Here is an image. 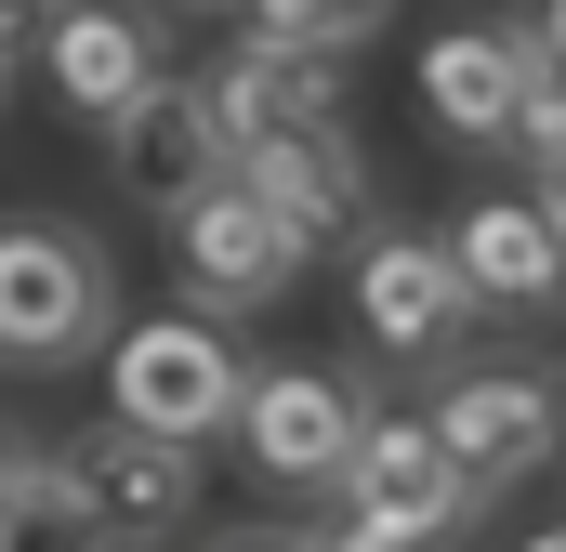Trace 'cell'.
I'll use <instances>...</instances> for the list:
<instances>
[{
	"label": "cell",
	"instance_id": "30bf717a",
	"mask_svg": "<svg viewBox=\"0 0 566 552\" xmlns=\"http://www.w3.org/2000/svg\"><path fill=\"white\" fill-rule=\"evenodd\" d=\"M434 447H448L474 487H527V474L554 460V382H527V369H461V382L434 395Z\"/></svg>",
	"mask_w": 566,
	"mask_h": 552
},
{
	"label": "cell",
	"instance_id": "e0dca14e",
	"mask_svg": "<svg viewBox=\"0 0 566 552\" xmlns=\"http://www.w3.org/2000/svg\"><path fill=\"white\" fill-rule=\"evenodd\" d=\"M316 552H448V540H422V527H396V513H369V500H343V513L316 527Z\"/></svg>",
	"mask_w": 566,
	"mask_h": 552
},
{
	"label": "cell",
	"instance_id": "5b68a950",
	"mask_svg": "<svg viewBox=\"0 0 566 552\" xmlns=\"http://www.w3.org/2000/svg\"><path fill=\"white\" fill-rule=\"evenodd\" d=\"M171 237H185V289H198L185 316H264L290 276H303V237H290L238 171H224V184H198V198L171 211Z\"/></svg>",
	"mask_w": 566,
	"mask_h": 552
},
{
	"label": "cell",
	"instance_id": "8fae6325",
	"mask_svg": "<svg viewBox=\"0 0 566 552\" xmlns=\"http://www.w3.org/2000/svg\"><path fill=\"white\" fill-rule=\"evenodd\" d=\"M211 132H224V171L251 158V145H277V132H316V119H343V66L329 53H277V40H238L211 79Z\"/></svg>",
	"mask_w": 566,
	"mask_h": 552
},
{
	"label": "cell",
	"instance_id": "ffe728a7",
	"mask_svg": "<svg viewBox=\"0 0 566 552\" xmlns=\"http://www.w3.org/2000/svg\"><path fill=\"white\" fill-rule=\"evenodd\" d=\"M541 40H554V66H566V0H554V13H541Z\"/></svg>",
	"mask_w": 566,
	"mask_h": 552
},
{
	"label": "cell",
	"instance_id": "3957f363",
	"mask_svg": "<svg viewBox=\"0 0 566 552\" xmlns=\"http://www.w3.org/2000/svg\"><path fill=\"white\" fill-rule=\"evenodd\" d=\"M356 421H369V395H356V369H251L238 382V447H251V474L264 487H343V460H356Z\"/></svg>",
	"mask_w": 566,
	"mask_h": 552
},
{
	"label": "cell",
	"instance_id": "6da1fadb",
	"mask_svg": "<svg viewBox=\"0 0 566 552\" xmlns=\"http://www.w3.org/2000/svg\"><path fill=\"white\" fill-rule=\"evenodd\" d=\"M238 342H224V316H145L119 329V355H106V421H133L158 447H211L224 421H238Z\"/></svg>",
	"mask_w": 566,
	"mask_h": 552
},
{
	"label": "cell",
	"instance_id": "9c48e42d",
	"mask_svg": "<svg viewBox=\"0 0 566 552\" xmlns=\"http://www.w3.org/2000/svg\"><path fill=\"white\" fill-rule=\"evenodd\" d=\"M106 158H119V184H133V211H185L198 184H224V132H211V93L198 79H145L133 106L106 119Z\"/></svg>",
	"mask_w": 566,
	"mask_h": 552
},
{
	"label": "cell",
	"instance_id": "603a6c76",
	"mask_svg": "<svg viewBox=\"0 0 566 552\" xmlns=\"http://www.w3.org/2000/svg\"><path fill=\"white\" fill-rule=\"evenodd\" d=\"M554 447H566V382H554Z\"/></svg>",
	"mask_w": 566,
	"mask_h": 552
},
{
	"label": "cell",
	"instance_id": "cb8c5ba5",
	"mask_svg": "<svg viewBox=\"0 0 566 552\" xmlns=\"http://www.w3.org/2000/svg\"><path fill=\"white\" fill-rule=\"evenodd\" d=\"M0 487H13V447H0Z\"/></svg>",
	"mask_w": 566,
	"mask_h": 552
},
{
	"label": "cell",
	"instance_id": "5bb4252c",
	"mask_svg": "<svg viewBox=\"0 0 566 552\" xmlns=\"http://www.w3.org/2000/svg\"><path fill=\"white\" fill-rule=\"evenodd\" d=\"M343 500H369V513H396V527H422V540H461L488 487H474V474L434 447V421H356Z\"/></svg>",
	"mask_w": 566,
	"mask_h": 552
},
{
	"label": "cell",
	"instance_id": "d6986e66",
	"mask_svg": "<svg viewBox=\"0 0 566 552\" xmlns=\"http://www.w3.org/2000/svg\"><path fill=\"white\" fill-rule=\"evenodd\" d=\"M541 211H554V224H566V145H554V158H541Z\"/></svg>",
	"mask_w": 566,
	"mask_h": 552
},
{
	"label": "cell",
	"instance_id": "52a82bcc",
	"mask_svg": "<svg viewBox=\"0 0 566 552\" xmlns=\"http://www.w3.org/2000/svg\"><path fill=\"white\" fill-rule=\"evenodd\" d=\"M356 329L382 342V355H448L461 329H474V289L448 264V237H382L369 224V251H356Z\"/></svg>",
	"mask_w": 566,
	"mask_h": 552
},
{
	"label": "cell",
	"instance_id": "8992f818",
	"mask_svg": "<svg viewBox=\"0 0 566 552\" xmlns=\"http://www.w3.org/2000/svg\"><path fill=\"white\" fill-rule=\"evenodd\" d=\"M53 460H66V487L93 500L106 552L185 540V513H198V447H158V434H133V421H93V434L53 447Z\"/></svg>",
	"mask_w": 566,
	"mask_h": 552
},
{
	"label": "cell",
	"instance_id": "2e32d148",
	"mask_svg": "<svg viewBox=\"0 0 566 552\" xmlns=\"http://www.w3.org/2000/svg\"><path fill=\"white\" fill-rule=\"evenodd\" d=\"M238 13H251V40H277V53H356V40L396 26V0H238Z\"/></svg>",
	"mask_w": 566,
	"mask_h": 552
},
{
	"label": "cell",
	"instance_id": "7a4b0ae2",
	"mask_svg": "<svg viewBox=\"0 0 566 552\" xmlns=\"http://www.w3.org/2000/svg\"><path fill=\"white\" fill-rule=\"evenodd\" d=\"M106 302L119 276L80 224H0V355H93L106 342Z\"/></svg>",
	"mask_w": 566,
	"mask_h": 552
},
{
	"label": "cell",
	"instance_id": "4fadbf2b",
	"mask_svg": "<svg viewBox=\"0 0 566 552\" xmlns=\"http://www.w3.org/2000/svg\"><path fill=\"white\" fill-rule=\"evenodd\" d=\"M40 66H53V93H66L93 132L133 106L145 79H171V53H158V13H133V0H53V40H40Z\"/></svg>",
	"mask_w": 566,
	"mask_h": 552
},
{
	"label": "cell",
	"instance_id": "d4e9b609",
	"mask_svg": "<svg viewBox=\"0 0 566 552\" xmlns=\"http://www.w3.org/2000/svg\"><path fill=\"white\" fill-rule=\"evenodd\" d=\"M0 13H13V0H0Z\"/></svg>",
	"mask_w": 566,
	"mask_h": 552
},
{
	"label": "cell",
	"instance_id": "7c38bea8",
	"mask_svg": "<svg viewBox=\"0 0 566 552\" xmlns=\"http://www.w3.org/2000/svg\"><path fill=\"white\" fill-rule=\"evenodd\" d=\"M448 264H461L474 302H501V316H566V224L541 198H474L448 224Z\"/></svg>",
	"mask_w": 566,
	"mask_h": 552
},
{
	"label": "cell",
	"instance_id": "ac0fdd59",
	"mask_svg": "<svg viewBox=\"0 0 566 552\" xmlns=\"http://www.w3.org/2000/svg\"><path fill=\"white\" fill-rule=\"evenodd\" d=\"M211 552H316V540H277V527H238V540H211Z\"/></svg>",
	"mask_w": 566,
	"mask_h": 552
},
{
	"label": "cell",
	"instance_id": "44dd1931",
	"mask_svg": "<svg viewBox=\"0 0 566 552\" xmlns=\"http://www.w3.org/2000/svg\"><path fill=\"white\" fill-rule=\"evenodd\" d=\"M0 93H13V26H0Z\"/></svg>",
	"mask_w": 566,
	"mask_h": 552
},
{
	"label": "cell",
	"instance_id": "277c9868",
	"mask_svg": "<svg viewBox=\"0 0 566 552\" xmlns=\"http://www.w3.org/2000/svg\"><path fill=\"white\" fill-rule=\"evenodd\" d=\"M554 66V40H541V13H474V26H434L422 40V106L434 132L461 145H514L527 119V79Z\"/></svg>",
	"mask_w": 566,
	"mask_h": 552
},
{
	"label": "cell",
	"instance_id": "ba28073f",
	"mask_svg": "<svg viewBox=\"0 0 566 552\" xmlns=\"http://www.w3.org/2000/svg\"><path fill=\"white\" fill-rule=\"evenodd\" d=\"M238 184L277 211L303 251H329V237H369V145L343 132V119H316V132H277L238 158Z\"/></svg>",
	"mask_w": 566,
	"mask_h": 552
},
{
	"label": "cell",
	"instance_id": "9a60e30c",
	"mask_svg": "<svg viewBox=\"0 0 566 552\" xmlns=\"http://www.w3.org/2000/svg\"><path fill=\"white\" fill-rule=\"evenodd\" d=\"M0 552H106L93 500L66 487V460H13V487H0Z\"/></svg>",
	"mask_w": 566,
	"mask_h": 552
},
{
	"label": "cell",
	"instance_id": "7402d4cb",
	"mask_svg": "<svg viewBox=\"0 0 566 552\" xmlns=\"http://www.w3.org/2000/svg\"><path fill=\"white\" fill-rule=\"evenodd\" d=\"M527 552H566V527H541V540H527Z\"/></svg>",
	"mask_w": 566,
	"mask_h": 552
}]
</instances>
